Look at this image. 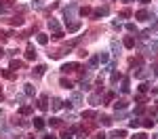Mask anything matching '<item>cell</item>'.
Instances as JSON below:
<instances>
[{
  "label": "cell",
  "mask_w": 158,
  "mask_h": 139,
  "mask_svg": "<svg viewBox=\"0 0 158 139\" xmlns=\"http://www.w3.org/2000/svg\"><path fill=\"white\" fill-rule=\"evenodd\" d=\"M82 28V21H70V23H65V30L70 32V34H74V32H78Z\"/></svg>",
  "instance_id": "1"
},
{
  "label": "cell",
  "mask_w": 158,
  "mask_h": 139,
  "mask_svg": "<svg viewBox=\"0 0 158 139\" xmlns=\"http://www.w3.org/2000/svg\"><path fill=\"white\" fill-rule=\"evenodd\" d=\"M76 11H78V7H76V4H70V7H67V9L63 11V15H65V21H67V19H72V17L76 15Z\"/></svg>",
  "instance_id": "2"
},
{
  "label": "cell",
  "mask_w": 158,
  "mask_h": 139,
  "mask_svg": "<svg viewBox=\"0 0 158 139\" xmlns=\"http://www.w3.org/2000/svg\"><path fill=\"white\" fill-rule=\"evenodd\" d=\"M49 30H51L53 34H59V32H61V28H59V21H57V19H53V17L49 19Z\"/></svg>",
  "instance_id": "3"
},
{
  "label": "cell",
  "mask_w": 158,
  "mask_h": 139,
  "mask_svg": "<svg viewBox=\"0 0 158 139\" xmlns=\"http://www.w3.org/2000/svg\"><path fill=\"white\" fill-rule=\"evenodd\" d=\"M74 70H78V63H63L61 65V72L63 74H70V72H74Z\"/></svg>",
  "instance_id": "4"
},
{
  "label": "cell",
  "mask_w": 158,
  "mask_h": 139,
  "mask_svg": "<svg viewBox=\"0 0 158 139\" xmlns=\"http://www.w3.org/2000/svg\"><path fill=\"white\" fill-rule=\"evenodd\" d=\"M150 74H152V70H146V67H141V70H137V72H135V78L143 80V78H148Z\"/></svg>",
  "instance_id": "5"
},
{
  "label": "cell",
  "mask_w": 158,
  "mask_h": 139,
  "mask_svg": "<svg viewBox=\"0 0 158 139\" xmlns=\"http://www.w3.org/2000/svg\"><path fill=\"white\" fill-rule=\"evenodd\" d=\"M108 13H110V9H108V7H101V9H95V11H93V17L99 19V17H105Z\"/></svg>",
  "instance_id": "6"
},
{
  "label": "cell",
  "mask_w": 158,
  "mask_h": 139,
  "mask_svg": "<svg viewBox=\"0 0 158 139\" xmlns=\"http://www.w3.org/2000/svg\"><path fill=\"white\" fill-rule=\"evenodd\" d=\"M36 49H34V44H28V51H26V59H36Z\"/></svg>",
  "instance_id": "7"
},
{
  "label": "cell",
  "mask_w": 158,
  "mask_h": 139,
  "mask_svg": "<svg viewBox=\"0 0 158 139\" xmlns=\"http://www.w3.org/2000/svg\"><path fill=\"white\" fill-rule=\"evenodd\" d=\"M135 17H137L139 21H148V19H150V13H148L146 9H141V11H137V15H135Z\"/></svg>",
  "instance_id": "8"
},
{
  "label": "cell",
  "mask_w": 158,
  "mask_h": 139,
  "mask_svg": "<svg viewBox=\"0 0 158 139\" xmlns=\"http://www.w3.org/2000/svg\"><path fill=\"white\" fill-rule=\"evenodd\" d=\"M120 91H122V93H129V91H131V80H129V78H122V82H120Z\"/></svg>",
  "instance_id": "9"
},
{
  "label": "cell",
  "mask_w": 158,
  "mask_h": 139,
  "mask_svg": "<svg viewBox=\"0 0 158 139\" xmlns=\"http://www.w3.org/2000/svg\"><path fill=\"white\" fill-rule=\"evenodd\" d=\"M34 129L42 131V129H44V118H40V116H38V118H34Z\"/></svg>",
  "instance_id": "10"
},
{
  "label": "cell",
  "mask_w": 158,
  "mask_h": 139,
  "mask_svg": "<svg viewBox=\"0 0 158 139\" xmlns=\"http://www.w3.org/2000/svg\"><path fill=\"white\" fill-rule=\"evenodd\" d=\"M32 110H34L32 105H21V108H19V114H21V116H28V114H32Z\"/></svg>",
  "instance_id": "11"
},
{
  "label": "cell",
  "mask_w": 158,
  "mask_h": 139,
  "mask_svg": "<svg viewBox=\"0 0 158 139\" xmlns=\"http://www.w3.org/2000/svg\"><path fill=\"white\" fill-rule=\"evenodd\" d=\"M11 9V2L9 0H0V13H7Z\"/></svg>",
  "instance_id": "12"
},
{
  "label": "cell",
  "mask_w": 158,
  "mask_h": 139,
  "mask_svg": "<svg viewBox=\"0 0 158 139\" xmlns=\"http://www.w3.org/2000/svg\"><path fill=\"white\" fill-rule=\"evenodd\" d=\"M122 44H124V46H127V49H133V46H135V38H133V36H127V38H124V42H122Z\"/></svg>",
  "instance_id": "13"
},
{
  "label": "cell",
  "mask_w": 158,
  "mask_h": 139,
  "mask_svg": "<svg viewBox=\"0 0 158 139\" xmlns=\"http://www.w3.org/2000/svg\"><path fill=\"white\" fill-rule=\"evenodd\" d=\"M82 103V95H80V93H74V95H72V105H80Z\"/></svg>",
  "instance_id": "14"
},
{
  "label": "cell",
  "mask_w": 158,
  "mask_h": 139,
  "mask_svg": "<svg viewBox=\"0 0 158 139\" xmlns=\"http://www.w3.org/2000/svg\"><path fill=\"white\" fill-rule=\"evenodd\" d=\"M44 72H47V65H36L34 67V76H42Z\"/></svg>",
  "instance_id": "15"
},
{
  "label": "cell",
  "mask_w": 158,
  "mask_h": 139,
  "mask_svg": "<svg viewBox=\"0 0 158 139\" xmlns=\"http://www.w3.org/2000/svg\"><path fill=\"white\" fill-rule=\"evenodd\" d=\"M47 101H49V97L42 95V97L38 99V108H40V110H47Z\"/></svg>",
  "instance_id": "16"
},
{
  "label": "cell",
  "mask_w": 158,
  "mask_h": 139,
  "mask_svg": "<svg viewBox=\"0 0 158 139\" xmlns=\"http://www.w3.org/2000/svg\"><path fill=\"white\" fill-rule=\"evenodd\" d=\"M124 108H127V101H124V99H120V101L114 103V110H116V112H122Z\"/></svg>",
  "instance_id": "17"
},
{
  "label": "cell",
  "mask_w": 158,
  "mask_h": 139,
  "mask_svg": "<svg viewBox=\"0 0 158 139\" xmlns=\"http://www.w3.org/2000/svg\"><path fill=\"white\" fill-rule=\"evenodd\" d=\"M139 124H141V122H139V118H135V116H133V118L129 120V127H131V129H137Z\"/></svg>",
  "instance_id": "18"
},
{
  "label": "cell",
  "mask_w": 158,
  "mask_h": 139,
  "mask_svg": "<svg viewBox=\"0 0 158 139\" xmlns=\"http://www.w3.org/2000/svg\"><path fill=\"white\" fill-rule=\"evenodd\" d=\"M2 76H4L7 80H13V78H15V72H11V70H2Z\"/></svg>",
  "instance_id": "19"
},
{
  "label": "cell",
  "mask_w": 158,
  "mask_h": 139,
  "mask_svg": "<svg viewBox=\"0 0 158 139\" xmlns=\"http://www.w3.org/2000/svg\"><path fill=\"white\" fill-rule=\"evenodd\" d=\"M34 93H36V89H34V84H26V95H28V97H32V95H34Z\"/></svg>",
  "instance_id": "20"
},
{
  "label": "cell",
  "mask_w": 158,
  "mask_h": 139,
  "mask_svg": "<svg viewBox=\"0 0 158 139\" xmlns=\"http://www.w3.org/2000/svg\"><path fill=\"white\" fill-rule=\"evenodd\" d=\"M99 122H101L103 127H110V124H112V118H110V116H101V118H99Z\"/></svg>",
  "instance_id": "21"
},
{
  "label": "cell",
  "mask_w": 158,
  "mask_h": 139,
  "mask_svg": "<svg viewBox=\"0 0 158 139\" xmlns=\"http://www.w3.org/2000/svg\"><path fill=\"white\" fill-rule=\"evenodd\" d=\"M118 51H120V44H118V40H112V53H114V55H118Z\"/></svg>",
  "instance_id": "22"
},
{
  "label": "cell",
  "mask_w": 158,
  "mask_h": 139,
  "mask_svg": "<svg viewBox=\"0 0 158 139\" xmlns=\"http://www.w3.org/2000/svg\"><path fill=\"white\" fill-rule=\"evenodd\" d=\"M97 57H99V63H108V59H110V55H108V53H103V51H101Z\"/></svg>",
  "instance_id": "23"
},
{
  "label": "cell",
  "mask_w": 158,
  "mask_h": 139,
  "mask_svg": "<svg viewBox=\"0 0 158 139\" xmlns=\"http://www.w3.org/2000/svg\"><path fill=\"white\" fill-rule=\"evenodd\" d=\"M49 42V36L47 34H38V44H47Z\"/></svg>",
  "instance_id": "24"
},
{
  "label": "cell",
  "mask_w": 158,
  "mask_h": 139,
  "mask_svg": "<svg viewBox=\"0 0 158 139\" xmlns=\"http://www.w3.org/2000/svg\"><path fill=\"white\" fill-rule=\"evenodd\" d=\"M129 65H131V67H139V65H141V57H137V59H131V61H129Z\"/></svg>",
  "instance_id": "25"
},
{
  "label": "cell",
  "mask_w": 158,
  "mask_h": 139,
  "mask_svg": "<svg viewBox=\"0 0 158 139\" xmlns=\"http://www.w3.org/2000/svg\"><path fill=\"white\" fill-rule=\"evenodd\" d=\"M89 65H91V67H97V65H99V57H97V55L91 57V59H89Z\"/></svg>",
  "instance_id": "26"
},
{
  "label": "cell",
  "mask_w": 158,
  "mask_h": 139,
  "mask_svg": "<svg viewBox=\"0 0 158 139\" xmlns=\"http://www.w3.org/2000/svg\"><path fill=\"white\" fill-rule=\"evenodd\" d=\"M21 65H23V63H21L19 59H13V61H11V70H19Z\"/></svg>",
  "instance_id": "27"
},
{
  "label": "cell",
  "mask_w": 158,
  "mask_h": 139,
  "mask_svg": "<svg viewBox=\"0 0 158 139\" xmlns=\"http://www.w3.org/2000/svg\"><path fill=\"white\" fill-rule=\"evenodd\" d=\"M63 108V101L61 99H53V110H61Z\"/></svg>",
  "instance_id": "28"
},
{
  "label": "cell",
  "mask_w": 158,
  "mask_h": 139,
  "mask_svg": "<svg viewBox=\"0 0 158 139\" xmlns=\"http://www.w3.org/2000/svg\"><path fill=\"white\" fill-rule=\"evenodd\" d=\"M11 23L13 26H23V17H15V19H11Z\"/></svg>",
  "instance_id": "29"
},
{
  "label": "cell",
  "mask_w": 158,
  "mask_h": 139,
  "mask_svg": "<svg viewBox=\"0 0 158 139\" xmlns=\"http://www.w3.org/2000/svg\"><path fill=\"white\" fill-rule=\"evenodd\" d=\"M61 139H74L72 131H63V133H61Z\"/></svg>",
  "instance_id": "30"
},
{
  "label": "cell",
  "mask_w": 158,
  "mask_h": 139,
  "mask_svg": "<svg viewBox=\"0 0 158 139\" xmlns=\"http://www.w3.org/2000/svg\"><path fill=\"white\" fill-rule=\"evenodd\" d=\"M89 101H91L93 105H99V95H91V97H89Z\"/></svg>",
  "instance_id": "31"
},
{
  "label": "cell",
  "mask_w": 158,
  "mask_h": 139,
  "mask_svg": "<svg viewBox=\"0 0 158 139\" xmlns=\"http://www.w3.org/2000/svg\"><path fill=\"white\" fill-rule=\"evenodd\" d=\"M112 99H114V91H110V93H108V95L103 97V101H105V103H110Z\"/></svg>",
  "instance_id": "32"
},
{
  "label": "cell",
  "mask_w": 158,
  "mask_h": 139,
  "mask_svg": "<svg viewBox=\"0 0 158 139\" xmlns=\"http://www.w3.org/2000/svg\"><path fill=\"white\" fill-rule=\"evenodd\" d=\"M61 86H63V89H72V82L65 80V78H61Z\"/></svg>",
  "instance_id": "33"
},
{
  "label": "cell",
  "mask_w": 158,
  "mask_h": 139,
  "mask_svg": "<svg viewBox=\"0 0 158 139\" xmlns=\"http://www.w3.org/2000/svg\"><path fill=\"white\" fill-rule=\"evenodd\" d=\"M91 13H93V11L89 9V7H82V9H80V15H82V17H84V15H91Z\"/></svg>",
  "instance_id": "34"
},
{
  "label": "cell",
  "mask_w": 158,
  "mask_h": 139,
  "mask_svg": "<svg viewBox=\"0 0 158 139\" xmlns=\"http://www.w3.org/2000/svg\"><path fill=\"white\" fill-rule=\"evenodd\" d=\"M146 112V105H137V108H135V114H137V116H141Z\"/></svg>",
  "instance_id": "35"
},
{
  "label": "cell",
  "mask_w": 158,
  "mask_h": 139,
  "mask_svg": "<svg viewBox=\"0 0 158 139\" xmlns=\"http://www.w3.org/2000/svg\"><path fill=\"white\" fill-rule=\"evenodd\" d=\"M93 139H105V133H103V131H97V133L93 135Z\"/></svg>",
  "instance_id": "36"
},
{
  "label": "cell",
  "mask_w": 158,
  "mask_h": 139,
  "mask_svg": "<svg viewBox=\"0 0 158 139\" xmlns=\"http://www.w3.org/2000/svg\"><path fill=\"white\" fill-rule=\"evenodd\" d=\"M127 133L124 131H114V133H112V137H124Z\"/></svg>",
  "instance_id": "37"
},
{
  "label": "cell",
  "mask_w": 158,
  "mask_h": 139,
  "mask_svg": "<svg viewBox=\"0 0 158 139\" xmlns=\"http://www.w3.org/2000/svg\"><path fill=\"white\" fill-rule=\"evenodd\" d=\"M127 30H129V32H137V28H135V23H127Z\"/></svg>",
  "instance_id": "38"
},
{
  "label": "cell",
  "mask_w": 158,
  "mask_h": 139,
  "mask_svg": "<svg viewBox=\"0 0 158 139\" xmlns=\"http://www.w3.org/2000/svg\"><path fill=\"white\" fill-rule=\"evenodd\" d=\"M93 116H95V112H84L82 118H93Z\"/></svg>",
  "instance_id": "39"
},
{
  "label": "cell",
  "mask_w": 158,
  "mask_h": 139,
  "mask_svg": "<svg viewBox=\"0 0 158 139\" xmlns=\"http://www.w3.org/2000/svg\"><path fill=\"white\" fill-rule=\"evenodd\" d=\"M120 17H131V11H129V9H124V11H120Z\"/></svg>",
  "instance_id": "40"
},
{
  "label": "cell",
  "mask_w": 158,
  "mask_h": 139,
  "mask_svg": "<svg viewBox=\"0 0 158 139\" xmlns=\"http://www.w3.org/2000/svg\"><path fill=\"white\" fill-rule=\"evenodd\" d=\"M51 124H53V127H59L61 120H59V118H51Z\"/></svg>",
  "instance_id": "41"
},
{
  "label": "cell",
  "mask_w": 158,
  "mask_h": 139,
  "mask_svg": "<svg viewBox=\"0 0 158 139\" xmlns=\"http://www.w3.org/2000/svg\"><path fill=\"white\" fill-rule=\"evenodd\" d=\"M143 127H146V129H152V127H154V120H146Z\"/></svg>",
  "instance_id": "42"
},
{
  "label": "cell",
  "mask_w": 158,
  "mask_h": 139,
  "mask_svg": "<svg viewBox=\"0 0 158 139\" xmlns=\"http://www.w3.org/2000/svg\"><path fill=\"white\" fill-rule=\"evenodd\" d=\"M118 78H122V76H120V74H118V72H114V74H112V82H116V80H118Z\"/></svg>",
  "instance_id": "43"
},
{
  "label": "cell",
  "mask_w": 158,
  "mask_h": 139,
  "mask_svg": "<svg viewBox=\"0 0 158 139\" xmlns=\"http://www.w3.org/2000/svg\"><path fill=\"white\" fill-rule=\"evenodd\" d=\"M146 137H148V135H146V133H137V135H135V137H133V139H146Z\"/></svg>",
  "instance_id": "44"
},
{
  "label": "cell",
  "mask_w": 158,
  "mask_h": 139,
  "mask_svg": "<svg viewBox=\"0 0 158 139\" xmlns=\"http://www.w3.org/2000/svg\"><path fill=\"white\" fill-rule=\"evenodd\" d=\"M76 139H86V133H84V131H80V133H78V137H76Z\"/></svg>",
  "instance_id": "45"
},
{
  "label": "cell",
  "mask_w": 158,
  "mask_h": 139,
  "mask_svg": "<svg viewBox=\"0 0 158 139\" xmlns=\"http://www.w3.org/2000/svg\"><path fill=\"white\" fill-rule=\"evenodd\" d=\"M9 36H7V32H2V30H0V40H7Z\"/></svg>",
  "instance_id": "46"
},
{
  "label": "cell",
  "mask_w": 158,
  "mask_h": 139,
  "mask_svg": "<svg viewBox=\"0 0 158 139\" xmlns=\"http://www.w3.org/2000/svg\"><path fill=\"white\" fill-rule=\"evenodd\" d=\"M44 139H55V135H44Z\"/></svg>",
  "instance_id": "47"
},
{
  "label": "cell",
  "mask_w": 158,
  "mask_h": 139,
  "mask_svg": "<svg viewBox=\"0 0 158 139\" xmlns=\"http://www.w3.org/2000/svg\"><path fill=\"white\" fill-rule=\"evenodd\" d=\"M4 55V49H2V46H0V57H2Z\"/></svg>",
  "instance_id": "48"
},
{
  "label": "cell",
  "mask_w": 158,
  "mask_h": 139,
  "mask_svg": "<svg viewBox=\"0 0 158 139\" xmlns=\"http://www.w3.org/2000/svg\"><path fill=\"white\" fill-rule=\"evenodd\" d=\"M139 2H141V4H148V2H150V0H139Z\"/></svg>",
  "instance_id": "49"
},
{
  "label": "cell",
  "mask_w": 158,
  "mask_h": 139,
  "mask_svg": "<svg viewBox=\"0 0 158 139\" xmlns=\"http://www.w3.org/2000/svg\"><path fill=\"white\" fill-rule=\"evenodd\" d=\"M26 139H34V137H32V135H26Z\"/></svg>",
  "instance_id": "50"
},
{
  "label": "cell",
  "mask_w": 158,
  "mask_h": 139,
  "mask_svg": "<svg viewBox=\"0 0 158 139\" xmlns=\"http://www.w3.org/2000/svg\"><path fill=\"white\" fill-rule=\"evenodd\" d=\"M124 2H133V0H124Z\"/></svg>",
  "instance_id": "51"
},
{
  "label": "cell",
  "mask_w": 158,
  "mask_h": 139,
  "mask_svg": "<svg viewBox=\"0 0 158 139\" xmlns=\"http://www.w3.org/2000/svg\"><path fill=\"white\" fill-rule=\"evenodd\" d=\"M154 139H158V135H154Z\"/></svg>",
  "instance_id": "52"
},
{
  "label": "cell",
  "mask_w": 158,
  "mask_h": 139,
  "mask_svg": "<svg viewBox=\"0 0 158 139\" xmlns=\"http://www.w3.org/2000/svg\"><path fill=\"white\" fill-rule=\"evenodd\" d=\"M156 30H158V23H156Z\"/></svg>",
  "instance_id": "53"
}]
</instances>
